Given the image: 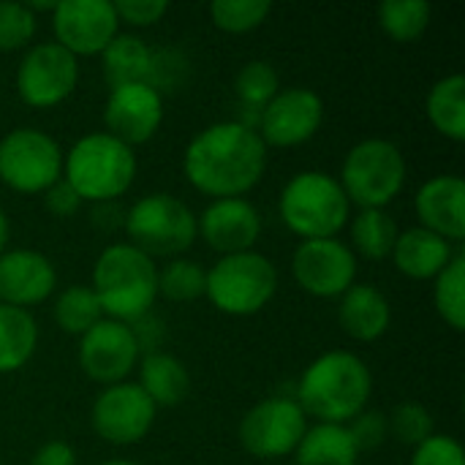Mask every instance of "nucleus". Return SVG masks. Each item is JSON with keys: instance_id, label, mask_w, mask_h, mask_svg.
<instances>
[{"instance_id": "f257e3e1", "label": "nucleus", "mask_w": 465, "mask_h": 465, "mask_svg": "<svg viewBox=\"0 0 465 465\" xmlns=\"http://www.w3.org/2000/svg\"><path fill=\"white\" fill-rule=\"evenodd\" d=\"M267 158V144L253 128L223 120L207 125L188 142L183 172L185 180L210 199H242L262 183Z\"/></svg>"}, {"instance_id": "f03ea898", "label": "nucleus", "mask_w": 465, "mask_h": 465, "mask_svg": "<svg viewBox=\"0 0 465 465\" xmlns=\"http://www.w3.org/2000/svg\"><path fill=\"white\" fill-rule=\"evenodd\" d=\"M373 373L362 357L351 351H324L300 376L297 403L305 417L322 425H349L368 409Z\"/></svg>"}, {"instance_id": "7ed1b4c3", "label": "nucleus", "mask_w": 465, "mask_h": 465, "mask_svg": "<svg viewBox=\"0 0 465 465\" xmlns=\"http://www.w3.org/2000/svg\"><path fill=\"white\" fill-rule=\"evenodd\" d=\"M90 289L104 319L131 324L158 300V264L131 242H112L95 259Z\"/></svg>"}, {"instance_id": "20e7f679", "label": "nucleus", "mask_w": 465, "mask_h": 465, "mask_svg": "<svg viewBox=\"0 0 465 465\" xmlns=\"http://www.w3.org/2000/svg\"><path fill=\"white\" fill-rule=\"evenodd\" d=\"M136 153L106 131L87 134L74 142L63 158V180L82 202H117L136 180Z\"/></svg>"}, {"instance_id": "39448f33", "label": "nucleus", "mask_w": 465, "mask_h": 465, "mask_svg": "<svg viewBox=\"0 0 465 465\" xmlns=\"http://www.w3.org/2000/svg\"><path fill=\"white\" fill-rule=\"evenodd\" d=\"M278 215L283 226L302 240H330L351 218V204L338 183L327 172L294 174L278 199Z\"/></svg>"}, {"instance_id": "423d86ee", "label": "nucleus", "mask_w": 465, "mask_h": 465, "mask_svg": "<svg viewBox=\"0 0 465 465\" xmlns=\"http://www.w3.org/2000/svg\"><path fill=\"white\" fill-rule=\"evenodd\" d=\"M409 177V163L403 150L390 139H362L357 142L341 166V188L349 204L360 210H387Z\"/></svg>"}, {"instance_id": "0eeeda50", "label": "nucleus", "mask_w": 465, "mask_h": 465, "mask_svg": "<svg viewBox=\"0 0 465 465\" xmlns=\"http://www.w3.org/2000/svg\"><path fill=\"white\" fill-rule=\"evenodd\" d=\"M278 292V267L259 251L221 256L204 281V297L226 316H253Z\"/></svg>"}, {"instance_id": "6e6552de", "label": "nucleus", "mask_w": 465, "mask_h": 465, "mask_svg": "<svg viewBox=\"0 0 465 465\" xmlns=\"http://www.w3.org/2000/svg\"><path fill=\"white\" fill-rule=\"evenodd\" d=\"M128 242L150 259H180L196 242V213L172 193H147L123 215Z\"/></svg>"}, {"instance_id": "1a4fd4ad", "label": "nucleus", "mask_w": 465, "mask_h": 465, "mask_svg": "<svg viewBox=\"0 0 465 465\" xmlns=\"http://www.w3.org/2000/svg\"><path fill=\"white\" fill-rule=\"evenodd\" d=\"M63 147L41 128H14L0 139V183L16 193H44L63 180Z\"/></svg>"}, {"instance_id": "9d476101", "label": "nucleus", "mask_w": 465, "mask_h": 465, "mask_svg": "<svg viewBox=\"0 0 465 465\" xmlns=\"http://www.w3.org/2000/svg\"><path fill=\"white\" fill-rule=\"evenodd\" d=\"M308 430V417L294 398L272 395L256 403L237 428L240 447L259 460H281L294 455Z\"/></svg>"}, {"instance_id": "9b49d317", "label": "nucleus", "mask_w": 465, "mask_h": 465, "mask_svg": "<svg viewBox=\"0 0 465 465\" xmlns=\"http://www.w3.org/2000/svg\"><path fill=\"white\" fill-rule=\"evenodd\" d=\"M79 84V60L60 44L30 46L16 68V93L30 109L60 106Z\"/></svg>"}, {"instance_id": "f8f14e48", "label": "nucleus", "mask_w": 465, "mask_h": 465, "mask_svg": "<svg viewBox=\"0 0 465 465\" xmlns=\"http://www.w3.org/2000/svg\"><path fill=\"white\" fill-rule=\"evenodd\" d=\"M158 409L136 381L104 387L93 403L90 425L98 439L114 447L139 444L155 425Z\"/></svg>"}, {"instance_id": "ddd939ff", "label": "nucleus", "mask_w": 465, "mask_h": 465, "mask_svg": "<svg viewBox=\"0 0 465 465\" xmlns=\"http://www.w3.org/2000/svg\"><path fill=\"white\" fill-rule=\"evenodd\" d=\"M297 286L319 300H335L357 283V256L338 240H302L292 256Z\"/></svg>"}, {"instance_id": "4468645a", "label": "nucleus", "mask_w": 465, "mask_h": 465, "mask_svg": "<svg viewBox=\"0 0 465 465\" xmlns=\"http://www.w3.org/2000/svg\"><path fill=\"white\" fill-rule=\"evenodd\" d=\"M54 44L79 57L101 54L120 33L112 0H60L52 11Z\"/></svg>"}, {"instance_id": "2eb2a0df", "label": "nucleus", "mask_w": 465, "mask_h": 465, "mask_svg": "<svg viewBox=\"0 0 465 465\" xmlns=\"http://www.w3.org/2000/svg\"><path fill=\"white\" fill-rule=\"evenodd\" d=\"M142 360L139 343L128 324L101 319L79 338V368L101 387L128 381Z\"/></svg>"}, {"instance_id": "dca6fc26", "label": "nucleus", "mask_w": 465, "mask_h": 465, "mask_svg": "<svg viewBox=\"0 0 465 465\" xmlns=\"http://www.w3.org/2000/svg\"><path fill=\"white\" fill-rule=\"evenodd\" d=\"M324 123V101L311 87H286L262 109L256 134L270 147H297L316 136Z\"/></svg>"}, {"instance_id": "f3484780", "label": "nucleus", "mask_w": 465, "mask_h": 465, "mask_svg": "<svg viewBox=\"0 0 465 465\" xmlns=\"http://www.w3.org/2000/svg\"><path fill=\"white\" fill-rule=\"evenodd\" d=\"M104 123L106 134L128 147L144 144L163 123V95L144 82L112 87L104 106Z\"/></svg>"}, {"instance_id": "a211bd4d", "label": "nucleus", "mask_w": 465, "mask_h": 465, "mask_svg": "<svg viewBox=\"0 0 465 465\" xmlns=\"http://www.w3.org/2000/svg\"><path fill=\"white\" fill-rule=\"evenodd\" d=\"M196 234L221 256L253 251L262 237V213L253 202L213 199L202 215H196Z\"/></svg>"}, {"instance_id": "6ab92c4d", "label": "nucleus", "mask_w": 465, "mask_h": 465, "mask_svg": "<svg viewBox=\"0 0 465 465\" xmlns=\"http://www.w3.org/2000/svg\"><path fill=\"white\" fill-rule=\"evenodd\" d=\"M57 270L46 253L33 248H5L0 253V302L30 311L52 297Z\"/></svg>"}, {"instance_id": "aec40b11", "label": "nucleus", "mask_w": 465, "mask_h": 465, "mask_svg": "<svg viewBox=\"0 0 465 465\" xmlns=\"http://www.w3.org/2000/svg\"><path fill=\"white\" fill-rule=\"evenodd\" d=\"M420 226L452 245L465 240V183L458 174H436L425 180L414 196Z\"/></svg>"}, {"instance_id": "412c9836", "label": "nucleus", "mask_w": 465, "mask_h": 465, "mask_svg": "<svg viewBox=\"0 0 465 465\" xmlns=\"http://www.w3.org/2000/svg\"><path fill=\"white\" fill-rule=\"evenodd\" d=\"M338 300V322L349 338L360 343H373L387 335L392 324V308L384 292L371 283H354Z\"/></svg>"}, {"instance_id": "4be33fe9", "label": "nucleus", "mask_w": 465, "mask_h": 465, "mask_svg": "<svg viewBox=\"0 0 465 465\" xmlns=\"http://www.w3.org/2000/svg\"><path fill=\"white\" fill-rule=\"evenodd\" d=\"M455 253H458L455 245L447 242L444 237L433 234L422 226H411L398 234L390 259L395 262L401 275H406L411 281H433L452 262Z\"/></svg>"}, {"instance_id": "5701e85b", "label": "nucleus", "mask_w": 465, "mask_h": 465, "mask_svg": "<svg viewBox=\"0 0 465 465\" xmlns=\"http://www.w3.org/2000/svg\"><path fill=\"white\" fill-rule=\"evenodd\" d=\"M144 395L155 403V409H172L183 403L191 392L188 368L169 351H150L139 360V381Z\"/></svg>"}, {"instance_id": "b1692460", "label": "nucleus", "mask_w": 465, "mask_h": 465, "mask_svg": "<svg viewBox=\"0 0 465 465\" xmlns=\"http://www.w3.org/2000/svg\"><path fill=\"white\" fill-rule=\"evenodd\" d=\"M297 465H357L360 450L346 425H308L294 450Z\"/></svg>"}, {"instance_id": "393cba45", "label": "nucleus", "mask_w": 465, "mask_h": 465, "mask_svg": "<svg viewBox=\"0 0 465 465\" xmlns=\"http://www.w3.org/2000/svg\"><path fill=\"white\" fill-rule=\"evenodd\" d=\"M38 346V324L30 311L0 302V376L22 371Z\"/></svg>"}, {"instance_id": "a878e982", "label": "nucleus", "mask_w": 465, "mask_h": 465, "mask_svg": "<svg viewBox=\"0 0 465 465\" xmlns=\"http://www.w3.org/2000/svg\"><path fill=\"white\" fill-rule=\"evenodd\" d=\"M101 60H104V76L109 87L136 84V82L147 84L153 49L147 46L144 38L134 33H117V38L101 52Z\"/></svg>"}, {"instance_id": "bb28decb", "label": "nucleus", "mask_w": 465, "mask_h": 465, "mask_svg": "<svg viewBox=\"0 0 465 465\" xmlns=\"http://www.w3.org/2000/svg\"><path fill=\"white\" fill-rule=\"evenodd\" d=\"M430 125L450 142H465V76L450 74L439 79L425 101Z\"/></svg>"}, {"instance_id": "cd10ccee", "label": "nucleus", "mask_w": 465, "mask_h": 465, "mask_svg": "<svg viewBox=\"0 0 465 465\" xmlns=\"http://www.w3.org/2000/svg\"><path fill=\"white\" fill-rule=\"evenodd\" d=\"M401 229L387 210H360L351 218V251L368 262H384L392 256Z\"/></svg>"}, {"instance_id": "c85d7f7f", "label": "nucleus", "mask_w": 465, "mask_h": 465, "mask_svg": "<svg viewBox=\"0 0 465 465\" xmlns=\"http://www.w3.org/2000/svg\"><path fill=\"white\" fill-rule=\"evenodd\" d=\"M379 27L398 44H411L425 35L433 8L425 0H384L376 11Z\"/></svg>"}, {"instance_id": "c756f323", "label": "nucleus", "mask_w": 465, "mask_h": 465, "mask_svg": "<svg viewBox=\"0 0 465 465\" xmlns=\"http://www.w3.org/2000/svg\"><path fill=\"white\" fill-rule=\"evenodd\" d=\"M433 305L447 327L465 330V256L458 251L452 262L433 278Z\"/></svg>"}, {"instance_id": "7c9ffc66", "label": "nucleus", "mask_w": 465, "mask_h": 465, "mask_svg": "<svg viewBox=\"0 0 465 465\" xmlns=\"http://www.w3.org/2000/svg\"><path fill=\"white\" fill-rule=\"evenodd\" d=\"M54 324L65 332V335H76L82 338L90 327H95L104 313L101 305L93 294L90 286H68L57 294L54 300Z\"/></svg>"}, {"instance_id": "2f4dec72", "label": "nucleus", "mask_w": 465, "mask_h": 465, "mask_svg": "<svg viewBox=\"0 0 465 465\" xmlns=\"http://www.w3.org/2000/svg\"><path fill=\"white\" fill-rule=\"evenodd\" d=\"M281 90V76L267 60H248L234 76V93L240 109L262 112Z\"/></svg>"}, {"instance_id": "473e14b6", "label": "nucleus", "mask_w": 465, "mask_h": 465, "mask_svg": "<svg viewBox=\"0 0 465 465\" xmlns=\"http://www.w3.org/2000/svg\"><path fill=\"white\" fill-rule=\"evenodd\" d=\"M207 270L193 259H172L158 270V294L169 302H193L204 297Z\"/></svg>"}, {"instance_id": "72a5a7b5", "label": "nucleus", "mask_w": 465, "mask_h": 465, "mask_svg": "<svg viewBox=\"0 0 465 465\" xmlns=\"http://www.w3.org/2000/svg\"><path fill=\"white\" fill-rule=\"evenodd\" d=\"M272 5L267 0H215L210 5L213 25L223 33L242 35L264 25Z\"/></svg>"}, {"instance_id": "f704fd0d", "label": "nucleus", "mask_w": 465, "mask_h": 465, "mask_svg": "<svg viewBox=\"0 0 465 465\" xmlns=\"http://www.w3.org/2000/svg\"><path fill=\"white\" fill-rule=\"evenodd\" d=\"M390 422V436L406 447H420L422 441H428L436 433V422L433 414L422 406V403H401L387 414Z\"/></svg>"}, {"instance_id": "c9c22d12", "label": "nucleus", "mask_w": 465, "mask_h": 465, "mask_svg": "<svg viewBox=\"0 0 465 465\" xmlns=\"http://www.w3.org/2000/svg\"><path fill=\"white\" fill-rule=\"evenodd\" d=\"M38 19L19 0H0V52L25 49L35 35Z\"/></svg>"}, {"instance_id": "e433bc0d", "label": "nucleus", "mask_w": 465, "mask_h": 465, "mask_svg": "<svg viewBox=\"0 0 465 465\" xmlns=\"http://www.w3.org/2000/svg\"><path fill=\"white\" fill-rule=\"evenodd\" d=\"M185 76H188V60L180 49H172V46L153 49V63H150V76H147V84L153 90L163 95L166 90L180 87Z\"/></svg>"}, {"instance_id": "4c0bfd02", "label": "nucleus", "mask_w": 465, "mask_h": 465, "mask_svg": "<svg viewBox=\"0 0 465 465\" xmlns=\"http://www.w3.org/2000/svg\"><path fill=\"white\" fill-rule=\"evenodd\" d=\"M346 428H349V433H351V439H354V444H357L360 452L376 450V447H381V444L390 439L387 414H384V411H376V409L360 411Z\"/></svg>"}, {"instance_id": "58836bf2", "label": "nucleus", "mask_w": 465, "mask_h": 465, "mask_svg": "<svg viewBox=\"0 0 465 465\" xmlns=\"http://www.w3.org/2000/svg\"><path fill=\"white\" fill-rule=\"evenodd\" d=\"M411 465H465V452L458 439L433 433L428 441L414 447Z\"/></svg>"}, {"instance_id": "ea45409f", "label": "nucleus", "mask_w": 465, "mask_h": 465, "mask_svg": "<svg viewBox=\"0 0 465 465\" xmlns=\"http://www.w3.org/2000/svg\"><path fill=\"white\" fill-rule=\"evenodd\" d=\"M112 5L120 25H131V27H153L169 11L166 0H114Z\"/></svg>"}, {"instance_id": "a19ab883", "label": "nucleus", "mask_w": 465, "mask_h": 465, "mask_svg": "<svg viewBox=\"0 0 465 465\" xmlns=\"http://www.w3.org/2000/svg\"><path fill=\"white\" fill-rule=\"evenodd\" d=\"M41 196H44V210L52 213L54 218H71V215L79 213V207L84 204V202L74 193V188H71L65 180L54 183V185H52L49 191H44Z\"/></svg>"}, {"instance_id": "79ce46f5", "label": "nucleus", "mask_w": 465, "mask_h": 465, "mask_svg": "<svg viewBox=\"0 0 465 465\" xmlns=\"http://www.w3.org/2000/svg\"><path fill=\"white\" fill-rule=\"evenodd\" d=\"M136 343H139V351L142 354H150V351H161V343H163V322L153 316V311L136 322L128 324Z\"/></svg>"}, {"instance_id": "37998d69", "label": "nucleus", "mask_w": 465, "mask_h": 465, "mask_svg": "<svg viewBox=\"0 0 465 465\" xmlns=\"http://www.w3.org/2000/svg\"><path fill=\"white\" fill-rule=\"evenodd\" d=\"M30 465H76V450L68 441H46L35 450L30 458Z\"/></svg>"}, {"instance_id": "c03bdc74", "label": "nucleus", "mask_w": 465, "mask_h": 465, "mask_svg": "<svg viewBox=\"0 0 465 465\" xmlns=\"http://www.w3.org/2000/svg\"><path fill=\"white\" fill-rule=\"evenodd\" d=\"M5 242H8V218L0 207V253L5 251Z\"/></svg>"}, {"instance_id": "a18cd8bd", "label": "nucleus", "mask_w": 465, "mask_h": 465, "mask_svg": "<svg viewBox=\"0 0 465 465\" xmlns=\"http://www.w3.org/2000/svg\"><path fill=\"white\" fill-rule=\"evenodd\" d=\"M104 465H139V463H134V460H106Z\"/></svg>"}, {"instance_id": "49530a36", "label": "nucleus", "mask_w": 465, "mask_h": 465, "mask_svg": "<svg viewBox=\"0 0 465 465\" xmlns=\"http://www.w3.org/2000/svg\"><path fill=\"white\" fill-rule=\"evenodd\" d=\"M0 465H3V463H0Z\"/></svg>"}]
</instances>
